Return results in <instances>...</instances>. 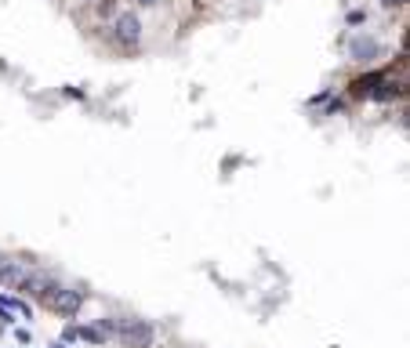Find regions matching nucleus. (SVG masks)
I'll return each instance as SVG.
<instances>
[{"mask_svg": "<svg viewBox=\"0 0 410 348\" xmlns=\"http://www.w3.org/2000/svg\"><path fill=\"white\" fill-rule=\"evenodd\" d=\"M113 330H117L131 348H149L152 345V327L146 323V319H124V323H117Z\"/></svg>", "mask_w": 410, "mask_h": 348, "instance_id": "f257e3e1", "label": "nucleus"}, {"mask_svg": "<svg viewBox=\"0 0 410 348\" xmlns=\"http://www.w3.org/2000/svg\"><path fill=\"white\" fill-rule=\"evenodd\" d=\"M80 301H84V294L69 290V287H55V290H51V298H47V305L55 308V312H62V316H76Z\"/></svg>", "mask_w": 410, "mask_h": 348, "instance_id": "f03ea898", "label": "nucleus"}, {"mask_svg": "<svg viewBox=\"0 0 410 348\" xmlns=\"http://www.w3.org/2000/svg\"><path fill=\"white\" fill-rule=\"evenodd\" d=\"M33 268L25 265V262H11V257H0V279L11 283V287H22L25 279H30Z\"/></svg>", "mask_w": 410, "mask_h": 348, "instance_id": "7ed1b4c3", "label": "nucleus"}, {"mask_svg": "<svg viewBox=\"0 0 410 348\" xmlns=\"http://www.w3.org/2000/svg\"><path fill=\"white\" fill-rule=\"evenodd\" d=\"M117 36L124 44H138V36H142V22H138V15H120L117 19Z\"/></svg>", "mask_w": 410, "mask_h": 348, "instance_id": "20e7f679", "label": "nucleus"}, {"mask_svg": "<svg viewBox=\"0 0 410 348\" xmlns=\"http://www.w3.org/2000/svg\"><path fill=\"white\" fill-rule=\"evenodd\" d=\"M349 55H352L356 62H370V58L378 55V44L370 40V36H356V40L349 44Z\"/></svg>", "mask_w": 410, "mask_h": 348, "instance_id": "39448f33", "label": "nucleus"}, {"mask_svg": "<svg viewBox=\"0 0 410 348\" xmlns=\"http://www.w3.org/2000/svg\"><path fill=\"white\" fill-rule=\"evenodd\" d=\"M0 301H4V308L11 316H19V319H33V308L25 305L22 298H15V294H0Z\"/></svg>", "mask_w": 410, "mask_h": 348, "instance_id": "423d86ee", "label": "nucleus"}, {"mask_svg": "<svg viewBox=\"0 0 410 348\" xmlns=\"http://www.w3.org/2000/svg\"><path fill=\"white\" fill-rule=\"evenodd\" d=\"M76 338H84V341L98 345V341H102V330H95V327H80V330H76Z\"/></svg>", "mask_w": 410, "mask_h": 348, "instance_id": "0eeeda50", "label": "nucleus"}, {"mask_svg": "<svg viewBox=\"0 0 410 348\" xmlns=\"http://www.w3.org/2000/svg\"><path fill=\"white\" fill-rule=\"evenodd\" d=\"M69 341H76V330H73V327L62 330V345H69Z\"/></svg>", "mask_w": 410, "mask_h": 348, "instance_id": "6e6552de", "label": "nucleus"}, {"mask_svg": "<svg viewBox=\"0 0 410 348\" xmlns=\"http://www.w3.org/2000/svg\"><path fill=\"white\" fill-rule=\"evenodd\" d=\"M381 4H385V8H400L403 0H381Z\"/></svg>", "mask_w": 410, "mask_h": 348, "instance_id": "1a4fd4ad", "label": "nucleus"}, {"mask_svg": "<svg viewBox=\"0 0 410 348\" xmlns=\"http://www.w3.org/2000/svg\"><path fill=\"white\" fill-rule=\"evenodd\" d=\"M138 4H157V0H138Z\"/></svg>", "mask_w": 410, "mask_h": 348, "instance_id": "9d476101", "label": "nucleus"}]
</instances>
